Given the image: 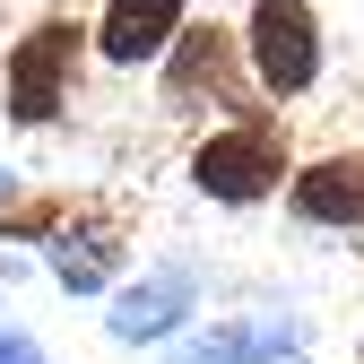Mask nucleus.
<instances>
[{
    "label": "nucleus",
    "mask_w": 364,
    "mask_h": 364,
    "mask_svg": "<svg viewBox=\"0 0 364 364\" xmlns=\"http://www.w3.org/2000/svg\"><path fill=\"white\" fill-rule=\"evenodd\" d=\"M191 26V0H105L96 26H87V53L105 70H148L165 61V43Z\"/></svg>",
    "instance_id": "obj_9"
},
{
    "label": "nucleus",
    "mask_w": 364,
    "mask_h": 364,
    "mask_svg": "<svg viewBox=\"0 0 364 364\" xmlns=\"http://www.w3.org/2000/svg\"><path fill=\"white\" fill-rule=\"evenodd\" d=\"M287 173H295V139H287V122L269 113V105L200 130L191 156H182V182H191L200 200H217V208H260V200H278Z\"/></svg>",
    "instance_id": "obj_1"
},
{
    "label": "nucleus",
    "mask_w": 364,
    "mask_h": 364,
    "mask_svg": "<svg viewBox=\"0 0 364 364\" xmlns=\"http://www.w3.org/2000/svg\"><path fill=\"white\" fill-rule=\"evenodd\" d=\"M304 347H312L304 312H200L165 347V364H287Z\"/></svg>",
    "instance_id": "obj_6"
},
{
    "label": "nucleus",
    "mask_w": 364,
    "mask_h": 364,
    "mask_svg": "<svg viewBox=\"0 0 364 364\" xmlns=\"http://www.w3.org/2000/svg\"><path fill=\"white\" fill-rule=\"evenodd\" d=\"M287 217L312 225V235H364V148H321V156H295L287 173Z\"/></svg>",
    "instance_id": "obj_7"
},
{
    "label": "nucleus",
    "mask_w": 364,
    "mask_h": 364,
    "mask_svg": "<svg viewBox=\"0 0 364 364\" xmlns=\"http://www.w3.org/2000/svg\"><path fill=\"white\" fill-rule=\"evenodd\" d=\"M43 269L61 278V295H113L122 269H130L122 217H105V208H70V225L43 243Z\"/></svg>",
    "instance_id": "obj_8"
},
{
    "label": "nucleus",
    "mask_w": 364,
    "mask_h": 364,
    "mask_svg": "<svg viewBox=\"0 0 364 364\" xmlns=\"http://www.w3.org/2000/svg\"><path fill=\"white\" fill-rule=\"evenodd\" d=\"M0 191H9V173H0Z\"/></svg>",
    "instance_id": "obj_12"
},
{
    "label": "nucleus",
    "mask_w": 364,
    "mask_h": 364,
    "mask_svg": "<svg viewBox=\"0 0 364 364\" xmlns=\"http://www.w3.org/2000/svg\"><path fill=\"white\" fill-rule=\"evenodd\" d=\"M105 304H113V312H105V338H113V347L165 355V347L208 312V278H200V260H148L139 278H122Z\"/></svg>",
    "instance_id": "obj_5"
},
{
    "label": "nucleus",
    "mask_w": 364,
    "mask_h": 364,
    "mask_svg": "<svg viewBox=\"0 0 364 364\" xmlns=\"http://www.w3.org/2000/svg\"><path fill=\"white\" fill-rule=\"evenodd\" d=\"M156 96H165V113H260L252 105V70H243V43H235V26H182L173 43H165V61H156Z\"/></svg>",
    "instance_id": "obj_4"
},
{
    "label": "nucleus",
    "mask_w": 364,
    "mask_h": 364,
    "mask_svg": "<svg viewBox=\"0 0 364 364\" xmlns=\"http://www.w3.org/2000/svg\"><path fill=\"white\" fill-rule=\"evenodd\" d=\"M70 191H26V200H9L0 191V243H53L61 225H70Z\"/></svg>",
    "instance_id": "obj_10"
},
{
    "label": "nucleus",
    "mask_w": 364,
    "mask_h": 364,
    "mask_svg": "<svg viewBox=\"0 0 364 364\" xmlns=\"http://www.w3.org/2000/svg\"><path fill=\"white\" fill-rule=\"evenodd\" d=\"M235 43H243L252 96H269V105L312 96V87H321V70H330L321 9H312V0H252V18L235 26Z\"/></svg>",
    "instance_id": "obj_3"
},
{
    "label": "nucleus",
    "mask_w": 364,
    "mask_h": 364,
    "mask_svg": "<svg viewBox=\"0 0 364 364\" xmlns=\"http://www.w3.org/2000/svg\"><path fill=\"white\" fill-rule=\"evenodd\" d=\"M78 61H87V18L43 9L9 43V61H0V113H9V130H53L78 96Z\"/></svg>",
    "instance_id": "obj_2"
},
{
    "label": "nucleus",
    "mask_w": 364,
    "mask_h": 364,
    "mask_svg": "<svg viewBox=\"0 0 364 364\" xmlns=\"http://www.w3.org/2000/svg\"><path fill=\"white\" fill-rule=\"evenodd\" d=\"M0 364H53L35 347V330H18V321H0Z\"/></svg>",
    "instance_id": "obj_11"
}]
</instances>
